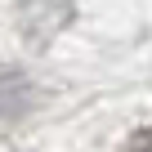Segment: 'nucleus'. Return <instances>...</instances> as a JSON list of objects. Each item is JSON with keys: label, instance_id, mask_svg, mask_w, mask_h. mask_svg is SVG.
<instances>
[{"label": "nucleus", "instance_id": "1", "mask_svg": "<svg viewBox=\"0 0 152 152\" xmlns=\"http://www.w3.org/2000/svg\"><path fill=\"white\" fill-rule=\"evenodd\" d=\"M121 152H152V125L134 130V134L125 139V148H121Z\"/></svg>", "mask_w": 152, "mask_h": 152}]
</instances>
